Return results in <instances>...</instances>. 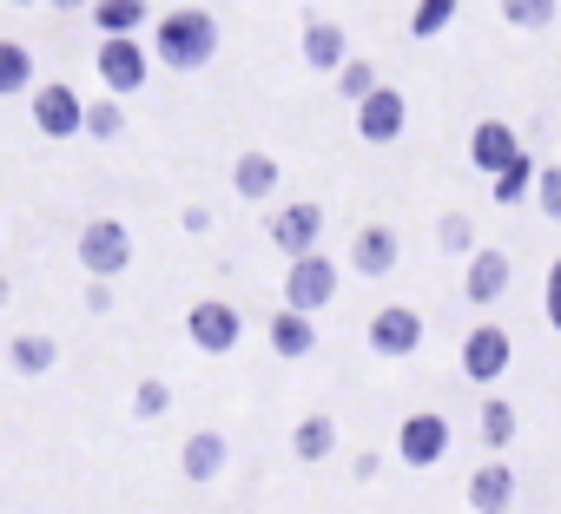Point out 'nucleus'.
Returning a JSON list of instances; mask_svg holds the SVG:
<instances>
[{"label":"nucleus","mask_w":561,"mask_h":514,"mask_svg":"<svg viewBox=\"0 0 561 514\" xmlns=\"http://www.w3.org/2000/svg\"><path fill=\"white\" fill-rule=\"evenodd\" d=\"M14 8H34V0H14Z\"/></svg>","instance_id":"obj_39"},{"label":"nucleus","mask_w":561,"mask_h":514,"mask_svg":"<svg viewBox=\"0 0 561 514\" xmlns=\"http://www.w3.org/2000/svg\"><path fill=\"white\" fill-rule=\"evenodd\" d=\"M305 67H318V73H344L351 67V47H344L337 21H311L305 27Z\"/></svg>","instance_id":"obj_18"},{"label":"nucleus","mask_w":561,"mask_h":514,"mask_svg":"<svg viewBox=\"0 0 561 514\" xmlns=\"http://www.w3.org/2000/svg\"><path fill=\"white\" fill-rule=\"evenodd\" d=\"M476 429H482V442L502 455L508 442H515V429H522V416H515V402L508 396H482V409H476Z\"/></svg>","instance_id":"obj_22"},{"label":"nucleus","mask_w":561,"mask_h":514,"mask_svg":"<svg viewBox=\"0 0 561 514\" xmlns=\"http://www.w3.org/2000/svg\"><path fill=\"white\" fill-rule=\"evenodd\" d=\"M469 507L476 514H508L515 507V468L508 462H482L469 475Z\"/></svg>","instance_id":"obj_16"},{"label":"nucleus","mask_w":561,"mask_h":514,"mask_svg":"<svg viewBox=\"0 0 561 514\" xmlns=\"http://www.w3.org/2000/svg\"><path fill=\"white\" fill-rule=\"evenodd\" d=\"M264 330H271V350L285 357V363H305V357L318 350V324H311L305 311H277Z\"/></svg>","instance_id":"obj_17"},{"label":"nucleus","mask_w":561,"mask_h":514,"mask_svg":"<svg viewBox=\"0 0 561 514\" xmlns=\"http://www.w3.org/2000/svg\"><path fill=\"white\" fill-rule=\"evenodd\" d=\"M397 257H403L397 224H364V231L351 237V271H357V278H390Z\"/></svg>","instance_id":"obj_12"},{"label":"nucleus","mask_w":561,"mask_h":514,"mask_svg":"<svg viewBox=\"0 0 561 514\" xmlns=\"http://www.w3.org/2000/svg\"><path fill=\"white\" fill-rule=\"evenodd\" d=\"M264 231H271V244L285 250L291 265H298V257H318V237H324V205H311V198H298V205H277Z\"/></svg>","instance_id":"obj_6"},{"label":"nucleus","mask_w":561,"mask_h":514,"mask_svg":"<svg viewBox=\"0 0 561 514\" xmlns=\"http://www.w3.org/2000/svg\"><path fill=\"white\" fill-rule=\"evenodd\" d=\"M8 291H14V284H8V278H0V304H8Z\"/></svg>","instance_id":"obj_38"},{"label":"nucleus","mask_w":561,"mask_h":514,"mask_svg":"<svg viewBox=\"0 0 561 514\" xmlns=\"http://www.w3.org/2000/svg\"><path fill=\"white\" fill-rule=\"evenodd\" d=\"M185 231H211V211L205 205H185Z\"/></svg>","instance_id":"obj_36"},{"label":"nucleus","mask_w":561,"mask_h":514,"mask_svg":"<svg viewBox=\"0 0 561 514\" xmlns=\"http://www.w3.org/2000/svg\"><path fill=\"white\" fill-rule=\"evenodd\" d=\"M344 291V271L331 265V257L318 250V257H298V265L285 271V311H305V317H318L331 297Z\"/></svg>","instance_id":"obj_4"},{"label":"nucleus","mask_w":561,"mask_h":514,"mask_svg":"<svg viewBox=\"0 0 561 514\" xmlns=\"http://www.w3.org/2000/svg\"><path fill=\"white\" fill-rule=\"evenodd\" d=\"M34 86V54L21 40H0V100H14Z\"/></svg>","instance_id":"obj_25"},{"label":"nucleus","mask_w":561,"mask_h":514,"mask_svg":"<svg viewBox=\"0 0 561 514\" xmlns=\"http://www.w3.org/2000/svg\"><path fill=\"white\" fill-rule=\"evenodd\" d=\"M502 291H508V250L482 244V250L469 257V278H462V297H469V304H495Z\"/></svg>","instance_id":"obj_14"},{"label":"nucleus","mask_w":561,"mask_h":514,"mask_svg":"<svg viewBox=\"0 0 561 514\" xmlns=\"http://www.w3.org/2000/svg\"><path fill=\"white\" fill-rule=\"evenodd\" d=\"M456 8H462V0H416V14H410V34H416V40H436V34L456 21Z\"/></svg>","instance_id":"obj_27"},{"label":"nucleus","mask_w":561,"mask_h":514,"mask_svg":"<svg viewBox=\"0 0 561 514\" xmlns=\"http://www.w3.org/2000/svg\"><path fill=\"white\" fill-rule=\"evenodd\" d=\"M515 363V337L502 324H476L462 337V376L469 383H502V370Z\"/></svg>","instance_id":"obj_8"},{"label":"nucleus","mask_w":561,"mask_h":514,"mask_svg":"<svg viewBox=\"0 0 561 514\" xmlns=\"http://www.w3.org/2000/svg\"><path fill=\"white\" fill-rule=\"evenodd\" d=\"M403 126H410V100H403L397 86H377V93L357 106V139H370V145H397Z\"/></svg>","instance_id":"obj_10"},{"label":"nucleus","mask_w":561,"mask_h":514,"mask_svg":"<svg viewBox=\"0 0 561 514\" xmlns=\"http://www.w3.org/2000/svg\"><path fill=\"white\" fill-rule=\"evenodd\" d=\"M370 350H377V357H416V350H423V317H416L410 304H383V311L370 317Z\"/></svg>","instance_id":"obj_11"},{"label":"nucleus","mask_w":561,"mask_h":514,"mask_svg":"<svg viewBox=\"0 0 561 514\" xmlns=\"http://www.w3.org/2000/svg\"><path fill=\"white\" fill-rule=\"evenodd\" d=\"M436 244H443L449 257H476V224H469L462 211H449V218L436 224Z\"/></svg>","instance_id":"obj_30"},{"label":"nucleus","mask_w":561,"mask_h":514,"mask_svg":"<svg viewBox=\"0 0 561 514\" xmlns=\"http://www.w3.org/2000/svg\"><path fill=\"white\" fill-rule=\"evenodd\" d=\"M469 159H476V172H502V165H515L522 159V139H515V126L508 119H482L476 132H469Z\"/></svg>","instance_id":"obj_13"},{"label":"nucleus","mask_w":561,"mask_h":514,"mask_svg":"<svg viewBox=\"0 0 561 514\" xmlns=\"http://www.w3.org/2000/svg\"><path fill=\"white\" fill-rule=\"evenodd\" d=\"M377 86H383V80H377V67H370V60H351V67L337 73V93H344L351 106H364V100H370Z\"/></svg>","instance_id":"obj_28"},{"label":"nucleus","mask_w":561,"mask_h":514,"mask_svg":"<svg viewBox=\"0 0 561 514\" xmlns=\"http://www.w3.org/2000/svg\"><path fill=\"white\" fill-rule=\"evenodd\" d=\"M80 265H87V278H106L113 284L133 265V224H119V218L80 224Z\"/></svg>","instance_id":"obj_2"},{"label":"nucleus","mask_w":561,"mask_h":514,"mask_svg":"<svg viewBox=\"0 0 561 514\" xmlns=\"http://www.w3.org/2000/svg\"><path fill=\"white\" fill-rule=\"evenodd\" d=\"M146 0H93V27H100V40H139V27H146Z\"/></svg>","instance_id":"obj_19"},{"label":"nucleus","mask_w":561,"mask_h":514,"mask_svg":"<svg viewBox=\"0 0 561 514\" xmlns=\"http://www.w3.org/2000/svg\"><path fill=\"white\" fill-rule=\"evenodd\" d=\"M351 475H357V481H377V475H383V455H357Z\"/></svg>","instance_id":"obj_35"},{"label":"nucleus","mask_w":561,"mask_h":514,"mask_svg":"<svg viewBox=\"0 0 561 514\" xmlns=\"http://www.w3.org/2000/svg\"><path fill=\"white\" fill-rule=\"evenodd\" d=\"M502 21L522 34H541V27H554V0H502Z\"/></svg>","instance_id":"obj_26"},{"label":"nucleus","mask_w":561,"mask_h":514,"mask_svg":"<svg viewBox=\"0 0 561 514\" xmlns=\"http://www.w3.org/2000/svg\"><path fill=\"white\" fill-rule=\"evenodd\" d=\"M535 172H541V165H535L528 152H522L515 165H502V172L489 178V191H495V205L508 211V205H522V198H535Z\"/></svg>","instance_id":"obj_24"},{"label":"nucleus","mask_w":561,"mask_h":514,"mask_svg":"<svg viewBox=\"0 0 561 514\" xmlns=\"http://www.w3.org/2000/svg\"><path fill=\"white\" fill-rule=\"evenodd\" d=\"M93 67H100V86H106V100H126V93H139V86H146V73H152V54H146L139 40H100Z\"/></svg>","instance_id":"obj_7"},{"label":"nucleus","mask_w":561,"mask_h":514,"mask_svg":"<svg viewBox=\"0 0 561 514\" xmlns=\"http://www.w3.org/2000/svg\"><path fill=\"white\" fill-rule=\"evenodd\" d=\"M152 54H159V67H172V73H198V67H211V54H218V21H211L205 8L159 14Z\"/></svg>","instance_id":"obj_1"},{"label":"nucleus","mask_w":561,"mask_h":514,"mask_svg":"<svg viewBox=\"0 0 561 514\" xmlns=\"http://www.w3.org/2000/svg\"><path fill=\"white\" fill-rule=\"evenodd\" d=\"M87 311H113V284H106V278L87 284Z\"/></svg>","instance_id":"obj_34"},{"label":"nucleus","mask_w":561,"mask_h":514,"mask_svg":"<svg viewBox=\"0 0 561 514\" xmlns=\"http://www.w3.org/2000/svg\"><path fill=\"white\" fill-rule=\"evenodd\" d=\"M8 363H14L21 376H47V370L60 363V343H54V337H41V330H21V337L8 343Z\"/></svg>","instance_id":"obj_21"},{"label":"nucleus","mask_w":561,"mask_h":514,"mask_svg":"<svg viewBox=\"0 0 561 514\" xmlns=\"http://www.w3.org/2000/svg\"><path fill=\"white\" fill-rule=\"evenodd\" d=\"M535 205H541V218L561 224V165H541L535 172Z\"/></svg>","instance_id":"obj_32"},{"label":"nucleus","mask_w":561,"mask_h":514,"mask_svg":"<svg viewBox=\"0 0 561 514\" xmlns=\"http://www.w3.org/2000/svg\"><path fill=\"white\" fill-rule=\"evenodd\" d=\"M165 409H172V389H165L159 376H146V383L133 389V416H139V422H152V416H165Z\"/></svg>","instance_id":"obj_31"},{"label":"nucleus","mask_w":561,"mask_h":514,"mask_svg":"<svg viewBox=\"0 0 561 514\" xmlns=\"http://www.w3.org/2000/svg\"><path fill=\"white\" fill-rule=\"evenodd\" d=\"M126 132V106L119 100H93L87 106V139H119Z\"/></svg>","instance_id":"obj_29"},{"label":"nucleus","mask_w":561,"mask_h":514,"mask_svg":"<svg viewBox=\"0 0 561 514\" xmlns=\"http://www.w3.org/2000/svg\"><path fill=\"white\" fill-rule=\"evenodd\" d=\"M34 126H41L47 139H80V132H87V100H80L73 86L47 80V86H34Z\"/></svg>","instance_id":"obj_9"},{"label":"nucleus","mask_w":561,"mask_h":514,"mask_svg":"<svg viewBox=\"0 0 561 514\" xmlns=\"http://www.w3.org/2000/svg\"><path fill=\"white\" fill-rule=\"evenodd\" d=\"M449 416H436V409H416V416H403L397 422V462L403 468H436L443 455H449Z\"/></svg>","instance_id":"obj_5"},{"label":"nucleus","mask_w":561,"mask_h":514,"mask_svg":"<svg viewBox=\"0 0 561 514\" xmlns=\"http://www.w3.org/2000/svg\"><path fill=\"white\" fill-rule=\"evenodd\" d=\"M541 311H548V324H554V337H561V257H554L548 278H541Z\"/></svg>","instance_id":"obj_33"},{"label":"nucleus","mask_w":561,"mask_h":514,"mask_svg":"<svg viewBox=\"0 0 561 514\" xmlns=\"http://www.w3.org/2000/svg\"><path fill=\"white\" fill-rule=\"evenodd\" d=\"M277 178H285V172H277L271 152H238V165H231V191H238V198H271Z\"/></svg>","instance_id":"obj_20"},{"label":"nucleus","mask_w":561,"mask_h":514,"mask_svg":"<svg viewBox=\"0 0 561 514\" xmlns=\"http://www.w3.org/2000/svg\"><path fill=\"white\" fill-rule=\"evenodd\" d=\"M225 462H231V442L218 435V429H198V435H185V455H179V468H185V481H218L225 475Z\"/></svg>","instance_id":"obj_15"},{"label":"nucleus","mask_w":561,"mask_h":514,"mask_svg":"<svg viewBox=\"0 0 561 514\" xmlns=\"http://www.w3.org/2000/svg\"><path fill=\"white\" fill-rule=\"evenodd\" d=\"M185 337H192V350H205V357H231L238 337H244V317H238V304H225V297H198V304L185 311Z\"/></svg>","instance_id":"obj_3"},{"label":"nucleus","mask_w":561,"mask_h":514,"mask_svg":"<svg viewBox=\"0 0 561 514\" xmlns=\"http://www.w3.org/2000/svg\"><path fill=\"white\" fill-rule=\"evenodd\" d=\"M291 455H298V462H324V455H337V422H331V416H305V422L291 429Z\"/></svg>","instance_id":"obj_23"},{"label":"nucleus","mask_w":561,"mask_h":514,"mask_svg":"<svg viewBox=\"0 0 561 514\" xmlns=\"http://www.w3.org/2000/svg\"><path fill=\"white\" fill-rule=\"evenodd\" d=\"M60 14H93V0H54Z\"/></svg>","instance_id":"obj_37"}]
</instances>
